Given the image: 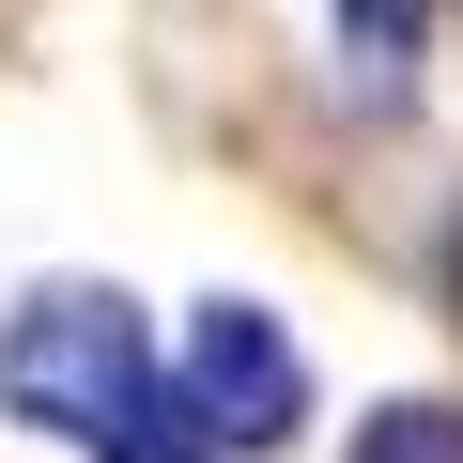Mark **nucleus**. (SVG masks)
Masks as SVG:
<instances>
[{"instance_id": "obj_1", "label": "nucleus", "mask_w": 463, "mask_h": 463, "mask_svg": "<svg viewBox=\"0 0 463 463\" xmlns=\"http://www.w3.org/2000/svg\"><path fill=\"white\" fill-rule=\"evenodd\" d=\"M0 402H16L32 432H62L78 463H216L185 432V402H170L155 325L124 294H93V279H47L16 325H0Z\"/></svg>"}, {"instance_id": "obj_2", "label": "nucleus", "mask_w": 463, "mask_h": 463, "mask_svg": "<svg viewBox=\"0 0 463 463\" xmlns=\"http://www.w3.org/2000/svg\"><path fill=\"white\" fill-rule=\"evenodd\" d=\"M170 402H185V432H201L216 463H263V448L309 432V355H294V325H279L263 294H216V309H185V340H170Z\"/></svg>"}, {"instance_id": "obj_3", "label": "nucleus", "mask_w": 463, "mask_h": 463, "mask_svg": "<svg viewBox=\"0 0 463 463\" xmlns=\"http://www.w3.org/2000/svg\"><path fill=\"white\" fill-rule=\"evenodd\" d=\"M340 47H355V93H402L432 47V0H340Z\"/></svg>"}, {"instance_id": "obj_4", "label": "nucleus", "mask_w": 463, "mask_h": 463, "mask_svg": "<svg viewBox=\"0 0 463 463\" xmlns=\"http://www.w3.org/2000/svg\"><path fill=\"white\" fill-rule=\"evenodd\" d=\"M355 463H463V402H386Z\"/></svg>"}, {"instance_id": "obj_5", "label": "nucleus", "mask_w": 463, "mask_h": 463, "mask_svg": "<svg viewBox=\"0 0 463 463\" xmlns=\"http://www.w3.org/2000/svg\"><path fill=\"white\" fill-rule=\"evenodd\" d=\"M448 294H463V248H448Z\"/></svg>"}]
</instances>
